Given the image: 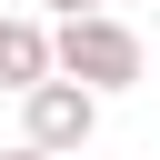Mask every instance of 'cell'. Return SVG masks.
<instances>
[{
    "label": "cell",
    "instance_id": "3957f363",
    "mask_svg": "<svg viewBox=\"0 0 160 160\" xmlns=\"http://www.w3.org/2000/svg\"><path fill=\"white\" fill-rule=\"evenodd\" d=\"M50 80V20L40 10H0V90H40Z\"/></svg>",
    "mask_w": 160,
    "mask_h": 160
},
{
    "label": "cell",
    "instance_id": "5b68a950",
    "mask_svg": "<svg viewBox=\"0 0 160 160\" xmlns=\"http://www.w3.org/2000/svg\"><path fill=\"white\" fill-rule=\"evenodd\" d=\"M0 160H50V150H20V140H10V150H0Z\"/></svg>",
    "mask_w": 160,
    "mask_h": 160
},
{
    "label": "cell",
    "instance_id": "8992f818",
    "mask_svg": "<svg viewBox=\"0 0 160 160\" xmlns=\"http://www.w3.org/2000/svg\"><path fill=\"white\" fill-rule=\"evenodd\" d=\"M0 10H10V0H0Z\"/></svg>",
    "mask_w": 160,
    "mask_h": 160
},
{
    "label": "cell",
    "instance_id": "277c9868",
    "mask_svg": "<svg viewBox=\"0 0 160 160\" xmlns=\"http://www.w3.org/2000/svg\"><path fill=\"white\" fill-rule=\"evenodd\" d=\"M40 10H50V30H60V20H100L110 0H40Z\"/></svg>",
    "mask_w": 160,
    "mask_h": 160
},
{
    "label": "cell",
    "instance_id": "7a4b0ae2",
    "mask_svg": "<svg viewBox=\"0 0 160 160\" xmlns=\"http://www.w3.org/2000/svg\"><path fill=\"white\" fill-rule=\"evenodd\" d=\"M90 130H100V100H90L80 80H40V90H20V150L70 160V150H90Z\"/></svg>",
    "mask_w": 160,
    "mask_h": 160
},
{
    "label": "cell",
    "instance_id": "6da1fadb",
    "mask_svg": "<svg viewBox=\"0 0 160 160\" xmlns=\"http://www.w3.org/2000/svg\"><path fill=\"white\" fill-rule=\"evenodd\" d=\"M140 70H150V50H140V30H130L120 10H100V20H60V30H50V80H80L90 100L140 90Z\"/></svg>",
    "mask_w": 160,
    "mask_h": 160
}]
</instances>
